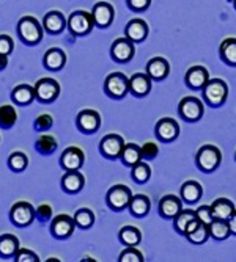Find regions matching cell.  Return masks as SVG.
Listing matches in <instances>:
<instances>
[{
    "mask_svg": "<svg viewBox=\"0 0 236 262\" xmlns=\"http://www.w3.org/2000/svg\"><path fill=\"white\" fill-rule=\"evenodd\" d=\"M202 98L203 102L212 108L222 107L228 98V85L222 79H209L202 88Z\"/></svg>",
    "mask_w": 236,
    "mask_h": 262,
    "instance_id": "1",
    "label": "cell"
},
{
    "mask_svg": "<svg viewBox=\"0 0 236 262\" xmlns=\"http://www.w3.org/2000/svg\"><path fill=\"white\" fill-rule=\"evenodd\" d=\"M221 162H222V152L214 145H203L195 154L197 168L203 173L216 171L221 166Z\"/></svg>",
    "mask_w": 236,
    "mask_h": 262,
    "instance_id": "2",
    "label": "cell"
},
{
    "mask_svg": "<svg viewBox=\"0 0 236 262\" xmlns=\"http://www.w3.org/2000/svg\"><path fill=\"white\" fill-rule=\"evenodd\" d=\"M17 33L21 39L29 44L36 46L43 39V26L33 17V16H24L17 22Z\"/></svg>",
    "mask_w": 236,
    "mask_h": 262,
    "instance_id": "3",
    "label": "cell"
},
{
    "mask_svg": "<svg viewBox=\"0 0 236 262\" xmlns=\"http://www.w3.org/2000/svg\"><path fill=\"white\" fill-rule=\"evenodd\" d=\"M178 113L187 123H197L202 120L205 113V105L203 101L194 96H186L180 101L178 104Z\"/></svg>",
    "mask_w": 236,
    "mask_h": 262,
    "instance_id": "4",
    "label": "cell"
},
{
    "mask_svg": "<svg viewBox=\"0 0 236 262\" xmlns=\"http://www.w3.org/2000/svg\"><path fill=\"white\" fill-rule=\"evenodd\" d=\"M93 27H94V20L91 13H87L84 10L71 13L68 17V30L74 36H85L93 30Z\"/></svg>",
    "mask_w": 236,
    "mask_h": 262,
    "instance_id": "5",
    "label": "cell"
},
{
    "mask_svg": "<svg viewBox=\"0 0 236 262\" xmlns=\"http://www.w3.org/2000/svg\"><path fill=\"white\" fill-rule=\"evenodd\" d=\"M104 91L109 98L123 99L129 93V77L123 73H112L104 80Z\"/></svg>",
    "mask_w": 236,
    "mask_h": 262,
    "instance_id": "6",
    "label": "cell"
},
{
    "mask_svg": "<svg viewBox=\"0 0 236 262\" xmlns=\"http://www.w3.org/2000/svg\"><path fill=\"white\" fill-rule=\"evenodd\" d=\"M132 198V192L131 188L123 185V184H116L113 187H110L107 190V195H106V203L107 206L118 212V210H123L129 206V201Z\"/></svg>",
    "mask_w": 236,
    "mask_h": 262,
    "instance_id": "7",
    "label": "cell"
},
{
    "mask_svg": "<svg viewBox=\"0 0 236 262\" xmlns=\"http://www.w3.org/2000/svg\"><path fill=\"white\" fill-rule=\"evenodd\" d=\"M35 217H36L35 207L27 201H19V203L13 204V207L10 210V219H11L13 225L19 226V228H26V226L32 225Z\"/></svg>",
    "mask_w": 236,
    "mask_h": 262,
    "instance_id": "8",
    "label": "cell"
},
{
    "mask_svg": "<svg viewBox=\"0 0 236 262\" xmlns=\"http://www.w3.org/2000/svg\"><path fill=\"white\" fill-rule=\"evenodd\" d=\"M135 55V42L129 38H116L110 46V57L116 63H128Z\"/></svg>",
    "mask_w": 236,
    "mask_h": 262,
    "instance_id": "9",
    "label": "cell"
},
{
    "mask_svg": "<svg viewBox=\"0 0 236 262\" xmlns=\"http://www.w3.org/2000/svg\"><path fill=\"white\" fill-rule=\"evenodd\" d=\"M60 94V83L55 79L44 77L35 83V96L41 102H54Z\"/></svg>",
    "mask_w": 236,
    "mask_h": 262,
    "instance_id": "10",
    "label": "cell"
},
{
    "mask_svg": "<svg viewBox=\"0 0 236 262\" xmlns=\"http://www.w3.org/2000/svg\"><path fill=\"white\" fill-rule=\"evenodd\" d=\"M125 140L123 137L116 135V134H109L106 137H103V140L100 141V152L106 157V159H120V154L125 148Z\"/></svg>",
    "mask_w": 236,
    "mask_h": 262,
    "instance_id": "11",
    "label": "cell"
},
{
    "mask_svg": "<svg viewBox=\"0 0 236 262\" xmlns=\"http://www.w3.org/2000/svg\"><path fill=\"white\" fill-rule=\"evenodd\" d=\"M76 124H77V129L81 132L94 134V132H98L101 127V115L96 110L85 108V110L79 112V115L76 118Z\"/></svg>",
    "mask_w": 236,
    "mask_h": 262,
    "instance_id": "12",
    "label": "cell"
},
{
    "mask_svg": "<svg viewBox=\"0 0 236 262\" xmlns=\"http://www.w3.org/2000/svg\"><path fill=\"white\" fill-rule=\"evenodd\" d=\"M156 138L162 143H172L180 135V124L173 118H161L154 127Z\"/></svg>",
    "mask_w": 236,
    "mask_h": 262,
    "instance_id": "13",
    "label": "cell"
},
{
    "mask_svg": "<svg viewBox=\"0 0 236 262\" xmlns=\"http://www.w3.org/2000/svg\"><path fill=\"white\" fill-rule=\"evenodd\" d=\"M85 163V154L81 148L77 146H69L62 152L60 157V165L65 171H74L81 170Z\"/></svg>",
    "mask_w": 236,
    "mask_h": 262,
    "instance_id": "14",
    "label": "cell"
},
{
    "mask_svg": "<svg viewBox=\"0 0 236 262\" xmlns=\"http://www.w3.org/2000/svg\"><path fill=\"white\" fill-rule=\"evenodd\" d=\"M74 229H76L74 217H69L66 213L54 217L51 222V234L55 239H68V237L74 232Z\"/></svg>",
    "mask_w": 236,
    "mask_h": 262,
    "instance_id": "15",
    "label": "cell"
},
{
    "mask_svg": "<svg viewBox=\"0 0 236 262\" xmlns=\"http://www.w3.org/2000/svg\"><path fill=\"white\" fill-rule=\"evenodd\" d=\"M91 16L94 20V26H98L100 29H106L113 22L115 10L109 2H98V4L93 5Z\"/></svg>",
    "mask_w": 236,
    "mask_h": 262,
    "instance_id": "16",
    "label": "cell"
},
{
    "mask_svg": "<svg viewBox=\"0 0 236 262\" xmlns=\"http://www.w3.org/2000/svg\"><path fill=\"white\" fill-rule=\"evenodd\" d=\"M153 79L147 73H135L129 77V93L135 98H144L151 91Z\"/></svg>",
    "mask_w": 236,
    "mask_h": 262,
    "instance_id": "17",
    "label": "cell"
},
{
    "mask_svg": "<svg viewBox=\"0 0 236 262\" xmlns=\"http://www.w3.org/2000/svg\"><path fill=\"white\" fill-rule=\"evenodd\" d=\"M208 80H209V73L205 66L195 64V66H191L186 71L184 82L191 90H202Z\"/></svg>",
    "mask_w": 236,
    "mask_h": 262,
    "instance_id": "18",
    "label": "cell"
},
{
    "mask_svg": "<svg viewBox=\"0 0 236 262\" xmlns=\"http://www.w3.org/2000/svg\"><path fill=\"white\" fill-rule=\"evenodd\" d=\"M183 209V200L175 195H165L159 201V215L165 220H173Z\"/></svg>",
    "mask_w": 236,
    "mask_h": 262,
    "instance_id": "19",
    "label": "cell"
},
{
    "mask_svg": "<svg viewBox=\"0 0 236 262\" xmlns=\"http://www.w3.org/2000/svg\"><path fill=\"white\" fill-rule=\"evenodd\" d=\"M148 33H150L148 24L144 19H131L126 24L125 35H126V38H129L135 44L144 42L148 38Z\"/></svg>",
    "mask_w": 236,
    "mask_h": 262,
    "instance_id": "20",
    "label": "cell"
},
{
    "mask_svg": "<svg viewBox=\"0 0 236 262\" xmlns=\"http://www.w3.org/2000/svg\"><path fill=\"white\" fill-rule=\"evenodd\" d=\"M147 74L156 82L165 80L170 74V64L164 57H153L147 63Z\"/></svg>",
    "mask_w": 236,
    "mask_h": 262,
    "instance_id": "21",
    "label": "cell"
},
{
    "mask_svg": "<svg viewBox=\"0 0 236 262\" xmlns=\"http://www.w3.org/2000/svg\"><path fill=\"white\" fill-rule=\"evenodd\" d=\"M66 26H68V19L65 17V14L62 11L52 10L43 17V29L52 35L62 33Z\"/></svg>",
    "mask_w": 236,
    "mask_h": 262,
    "instance_id": "22",
    "label": "cell"
},
{
    "mask_svg": "<svg viewBox=\"0 0 236 262\" xmlns=\"http://www.w3.org/2000/svg\"><path fill=\"white\" fill-rule=\"evenodd\" d=\"M84 184H85V178H84V174L79 170L66 171L63 174V178H62V188H63V192H66L69 195L79 193L81 190L84 188Z\"/></svg>",
    "mask_w": 236,
    "mask_h": 262,
    "instance_id": "23",
    "label": "cell"
},
{
    "mask_svg": "<svg viewBox=\"0 0 236 262\" xmlns=\"http://www.w3.org/2000/svg\"><path fill=\"white\" fill-rule=\"evenodd\" d=\"M203 195V188L197 181H186L180 188V196L186 204H195Z\"/></svg>",
    "mask_w": 236,
    "mask_h": 262,
    "instance_id": "24",
    "label": "cell"
},
{
    "mask_svg": "<svg viewBox=\"0 0 236 262\" xmlns=\"http://www.w3.org/2000/svg\"><path fill=\"white\" fill-rule=\"evenodd\" d=\"M35 98H36L35 96V86L27 85V83L17 85L11 91V99L17 105H29V104L33 102Z\"/></svg>",
    "mask_w": 236,
    "mask_h": 262,
    "instance_id": "25",
    "label": "cell"
},
{
    "mask_svg": "<svg viewBox=\"0 0 236 262\" xmlns=\"http://www.w3.org/2000/svg\"><path fill=\"white\" fill-rule=\"evenodd\" d=\"M234 204L227 200V198H218L214 203L211 204V212H212V219L214 220H227L234 213Z\"/></svg>",
    "mask_w": 236,
    "mask_h": 262,
    "instance_id": "26",
    "label": "cell"
},
{
    "mask_svg": "<svg viewBox=\"0 0 236 262\" xmlns=\"http://www.w3.org/2000/svg\"><path fill=\"white\" fill-rule=\"evenodd\" d=\"M43 64L44 68L51 71H60L66 64V54L62 49H58V47H52V49H49L44 54Z\"/></svg>",
    "mask_w": 236,
    "mask_h": 262,
    "instance_id": "27",
    "label": "cell"
},
{
    "mask_svg": "<svg viewBox=\"0 0 236 262\" xmlns=\"http://www.w3.org/2000/svg\"><path fill=\"white\" fill-rule=\"evenodd\" d=\"M128 209L134 217L142 219V217L148 215V212L151 209V201L147 195H135V196L132 195Z\"/></svg>",
    "mask_w": 236,
    "mask_h": 262,
    "instance_id": "28",
    "label": "cell"
},
{
    "mask_svg": "<svg viewBox=\"0 0 236 262\" xmlns=\"http://www.w3.org/2000/svg\"><path fill=\"white\" fill-rule=\"evenodd\" d=\"M221 60L228 66H236V38H227L219 47Z\"/></svg>",
    "mask_w": 236,
    "mask_h": 262,
    "instance_id": "29",
    "label": "cell"
},
{
    "mask_svg": "<svg viewBox=\"0 0 236 262\" xmlns=\"http://www.w3.org/2000/svg\"><path fill=\"white\" fill-rule=\"evenodd\" d=\"M118 239L125 247H137L142 242V232L135 226H123L118 232Z\"/></svg>",
    "mask_w": 236,
    "mask_h": 262,
    "instance_id": "30",
    "label": "cell"
},
{
    "mask_svg": "<svg viewBox=\"0 0 236 262\" xmlns=\"http://www.w3.org/2000/svg\"><path fill=\"white\" fill-rule=\"evenodd\" d=\"M195 219H197L195 210H192V209H181V212L173 219V228H175V231L178 234L184 235L187 226L191 225Z\"/></svg>",
    "mask_w": 236,
    "mask_h": 262,
    "instance_id": "31",
    "label": "cell"
},
{
    "mask_svg": "<svg viewBox=\"0 0 236 262\" xmlns=\"http://www.w3.org/2000/svg\"><path fill=\"white\" fill-rule=\"evenodd\" d=\"M19 250V241L13 234L0 235V256L2 257H13Z\"/></svg>",
    "mask_w": 236,
    "mask_h": 262,
    "instance_id": "32",
    "label": "cell"
},
{
    "mask_svg": "<svg viewBox=\"0 0 236 262\" xmlns=\"http://www.w3.org/2000/svg\"><path fill=\"white\" fill-rule=\"evenodd\" d=\"M209 237H212L214 241H227L231 235L230 226L227 220H212L209 225Z\"/></svg>",
    "mask_w": 236,
    "mask_h": 262,
    "instance_id": "33",
    "label": "cell"
},
{
    "mask_svg": "<svg viewBox=\"0 0 236 262\" xmlns=\"http://www.w3.org/2000/svg\"><path fill=\"white\" fill-rule=\"evenodd\" d=\"M120 160L123 162V165L126 166H131L135 165L137 162L142 160V151H140V146L134 145V143H128V145H125L122 154H120Z\"/></svg>",
    "mask_w": 236,
    "mask_h": 262,
    "instance_id": "34",
    "label": "cell"
},
{
    "mask_svg": "<svg viewBox=\"0 0 236 262\" xmlns=\"http://www.w3.org/2000/svg\"><path fill=\"white\" fill-rule=\"evenodd\" d=\"M131 178L137 184H145V182H148L150 178H151V168H150V165L147 162H144V160H140L135 165H132L131 166Z\"/></svg>",
    "mask_w": 236,
    "mask_h": 262,
    "instance_id": "35",
    "label": "cell"
},
{
    "mask_svg": "<svg viewBox=\"0 0 236 262\" xmlns=\"http://www.w3.org/2000/svg\"><path fill=\"white\" fill-rule=\"evenodd\" d=\"M186 239L192 245H202L209 239V226L206 223H199L191 232L186 234Z\"/></svg>",
    "mask_w": 236,
    "mask_h": 262,
    "instance_id": "36",
    "label": "cell"
},
{
    "mask_svg": "<svg viewBox=\"0 0 236 262\" xmlns=\"http://www.w3.org/2000/svg\"><path fill=\"white\" fill-rule=\"evenodd\" d=\"M17 121V112L13 105L5 104L0 107V127L10 129L16 124Z\"/></svg>",
    "mask_w": 236,
    "mask_h": 262,
    "instance_id": "37",
    "label": "cell"
},
{
    "mask_svg": "<svg viewBox=\"0 0 236 262\" xmlns=\"http://www.w3.org/2000/svg\"><path fill=\"white\" fill-rule=\"evenodd\" d=\"M74 222H76V226L81 228V229L91 228L93 223H94V213H93V210L88 209V207L77 209L76 213H74Z\"/></svg>",
    "mask_w": 236,
    "mask_h": 262,
    "instance_id": "38",
    "label": "cell"
},
{
    "mask_svg": "<svg viewBox=\"0 0 236 262\" xmlns=\"http://www.w3.org/2000/svg\"><path fill=\"white\" fill-rule=\"evenodd\" d=\"M36 149L41 154H52L57 149V140L49 134H43L36 140Z\"/></svg>",
    "mask_w": 236,
    "mask_h": 262,
    "instance_id": "39",
    "label": "cell"
},
{
    "mask_svg": "<svg viewBox=\"0 0 236 262\" xmlns=\"http://www.w3.org/2000/svg\"><path fill=\"white\" fill-rule=\"evenodd\" d=\"M8 165H10V168L13 171H24L27 168V165H29V159L24 152L17 151V152H13L8 157Z\"/></svg>",
    "mask_w": 236,
    "mask_h": 262,
    "instance_id": "40",
    "label": "cell"
},
{
    "mask_svg": "<svg viewBox=\"0 0 236 262\" xmlns=\"http://www.w3.org/2000/svg\"><path fill=\"white\" fill-rule=\"evenodd\" d=\"M118 260L120 262H144V254H142L135 247H128L126 250H123L118 256Z\"/></svg>",
    "mask_w": 236,
    "mask_h": 262,
    "instance_id": "41",
    "label": "cell"
},
{
    "mask_svg": "<svg viewBox=\"0 0 236 262\" xmlns=\"http://www.w3.org/2000/svg\"><path fill=\"white\" fill-rule=\"evenodd\" d=\"M140 151H142V160H153L159 154L158 145H156V143H151V141L145 143V145L140 148Z\"/></svg>",
    "mask_w": 236,
    "mask_h": 262,
    "instance_id": "42",
    "label": "cell"
},
{
    "mask_svg": "<svg viewBox=\"0 0 236 262\" xmlns=\"http://www.w3.org/2000/svg\"><path fill=\"white\" fill-rule=\"evenodd\" d=\"M14 260L16 262H38V254H35L33 251L27 250V248H19L17 253L14 254Z\"/></svg>",
    "mask_w": 236,
    "mask_h": 262,
    "instance_id": "43",
    "label": "cell"
},
{
    "mask_svg": "<svg viewBox=\"0 0 236 262\" xmlns=\"http://www.w3.org/2000/svg\"><path fill=\"white\" fill-rule=\"evenodd\" d=\"M51 127H52V116L51 115L44 113V115H40L35 120V129L38 132H44V130L51 129Z\"/></svg>",
    "mask_w": 236,
    "mask_h": 262,
    "instance_id": "44",
    "label": "cell"
},
{
    "mask_svg": "<svg viewBox=\"0 0 236 262\" xmlns=\"http://www.w3.org/2000/svg\"><path fill=\"white\" fill-rule=\"evenodd\" d=\"M14 51V41L8 35H0V54L10 55Z\"/></svg>",
    "mask_w": 236,
    "mask_h": 262,
    "instance_id": "45",
    "label": "cell"
},
{
    "mask_svg": "<svg viewBox=\"0 0 236 262\" xmlns=\"http://www.w3.org/2000/svg\"><path fill=\"white\" fill-rule=\"evenodd\" d=\"M195 215L202 223H206V225H209L212 220H214V219H212L211 206H200L199 209H195Z\"/></svg>",
    "mask_w": 236,
    "mask_h": 262,
    "instance_id": "46",
    "label": "cell"
},
{
    "mask_svg": "<svg viewBox=\"0 0 236 262\" xmlns=\"http://www.w3.org/2000/svg\"><path fill=\"white\" fill-rule=\"evenodd\" d=\"M35 215L40 222H49L52 219V209L51 206L47 204H41L36 210H35Z\"/></svg>",
    "mask_w": 236,
    "mask_h": 262,
    "instance_id": "47",
    "label": "cell"
},
{
    "mask_svg": "<svg viewBox=\"0 0 236 262\" xmlns=\"http://www.w3.org/2000/svg\"><path fill=\"white\" fill-rule=\"evenodd\" d=\"M126 5L132 11H145L147 8H150L151 0H126Z\"/></svg>",
    "mask_w": 236,
    "mask_h": 262,
    "instance_id": "48",
    "label": "cell"
},
{
    "mask_svg": "<svg viewBox=\"0 0 236 262\" xmlns=\"http://www.w3.org/2000/svg\"><path fill=\"white\" fill-rule=\"evenodd\" d=\"M228 226H230V232H231V235H236V210H234L233 215L228 219Z\"/></svg>",
    "mask_w": 236,
    "mask_h": 262,
    "instance_id": "49",
    "label": "cell"
},
{
    "mask_svg": "<svg viewBox=\"0 0 236 262\" xmlns=\"http://www.w3.org/2000/svg\"><path fill=\"white\" fill-rule=\"evenodd\" d=\"M8 66V55L0 54V71H4Z\"/></svg>",
    "mask_w": 236,
    "mask_h": 262,
    "instance_id": "50",
    "label": "cell"
},
{
    "mask_svg": "<svg viewBox=\"0 0 236 262\" xmlns=\"http://www.w3.org/2000/svg\"><path fill=\"white\" fill-rule=\"evenodd\" d=\"M233 4H234V8H236V0H233Z\"/></svg>",
    "mask_w": 236,
    "mask_h": 262,
    "instance_id": "51",
    "label": "cell"
},
{
    "mask_svg": "<svg viewBox=\"0 0 236 262\" xmlns=\"http://www.w3.org/2000/svg\"><path fill=\"white\" fill-rule=\"evenodd\" d=\"M234 160H236V152H234Z\"/></svg>",
    "mask_w": 236,
    "mask_h": 262,
    "instance_id": "52",
    "label": "cell"
}]
</instances>
